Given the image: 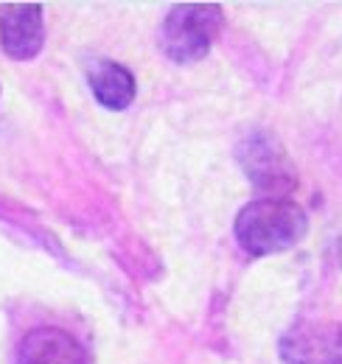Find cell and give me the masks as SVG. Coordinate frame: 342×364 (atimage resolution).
<instances>
[{"label":"cell","instance_id":"8992f818","mask_svg":"<svg viewBox=\"0 0 342 364\" xmlns=\"http://www.w3.org/2000/svg\"><path fill=\"white\" fill-rule=\"evenodd\" d=\"M14 364H85V348L65 328L43 325L23 336Z\"/></svg>","mask_w":342,"mask_h":364},{"label":"cell","instance_id":"6da1fadb","mask_svg":"<svg viewBox=\"0 0 342 364\" xmlns=\"http://www.w3.org/2000/svg\"><path fill=\"white\" fill-rule=\"evenodd\" d=\"M309 230L306 210L289 199L261 196L244 205L236 216L233 235L239 247L250 255H272L295 247Z\"/></svg>","mask_w":342,"mask_h":364},{"label":"cell","instance_id":"7a4b0ae2","mask_svg":"<svg viewBox=\"0 0 342 364\" xmlns=\"http://www.w3.org/2000/svg\"><path fill=\"white\" fill-rule=\"evenodd\" d=\"M222 28V9L214 3H180L160 26V50L177 65L200 62L211 53Z\"/></svg>","mask_w":342,"mask_h":364},{"label":"cell","instance_id":"3957f363","mask_svg":"<svg viewBox=\"0 0 342 364\" xmlns=\"http://www.w3.org/2000/svg\"><path fill=\"white\" fill-rule=\"evenodd\" d=\"M236 160L244 168L247 180L269 199H284L298 185L295 163L289 160L284 143L266 129H253L236 146Z\"/></svg>","mask_w":342,"mask_h":364},{"label":"cell","instance_id":"277c9868","mask_svg":"<svg viewBox=\"0 0 342 364\" xmlns=\"http://www.w3.org/2000/svg\"><path fill=\"white\" fill-rule=\"evenodd\" d=\"M284 364H342V325L306 319L281 336Z\"/></svg>","mask_w":342,"mask_h":364},{"label":"cell","instance_id":"5b68a950","mask_svg":"<svg viewBox=\"0 0 342 364\" xmlns=\"http://www.w3.org/2000/svg\"><path fill=\"white\" fill-rule=\"evenodd\" d=\"M45 46L43 6L37 3H14L0 14V48L6 56L17 62L34 59Z\"/></svg>","mask_w":342,"mask_h":364},{"label":"cell","instance_id":"52a82bcc","mask_svg":"<svg viewBox=\"0 0 342 364\" xmlns=\"http://www.w3.org/2000/svg\"><path fill=\"white\" fill-rule=\"evenodd\" d=\"M87 85L95 95V101L107 109H127L135 101V76L124 65L113 59H95L87 65Z\"/></svg>","mask_w":342,"mask_h":364}]
</instances>
